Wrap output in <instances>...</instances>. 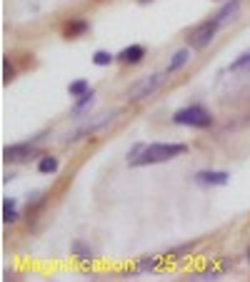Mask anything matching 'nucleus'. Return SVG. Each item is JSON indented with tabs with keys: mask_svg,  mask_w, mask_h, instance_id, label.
I'll return each instance as SVG.
<instances>
[{
	"mask_svg": "<svg viewBox=\"0 0 250 282\" xmlns=\"http://www.w3.org/2000/svg\"><path fill=\"white\" fill-rule=\"evenodd\" d=\"M188 62H190V50H188V48H183V50H178V53L173 55V60L168 62V68H165V73H178L180 68H185Z\"/></svg>",
	"mask_w": 250,
	"mask_h": 282,
	"instance_id": "obj_9",
	"label": "nucleus"
},
{
	"mask_svg": "<svg viewBox=\"0 0 250 282\" xmlns=\"http://www.w3.org/2000/svg\"><path fill=\"white\" fill-rule=\"evenodd\" d=\"M95 102V95H93V90L88 93V95H83V98H78V105L73 107V118H80L83 113H85L88 110V107Z\"/></svg>",
	"mask_w": 250,
	"mask_h": 282,
	"instance_id": "obj_14",
	"label": "nucleus"
},
{
	"mask_svg": "<svg viewBox=\"0 0 250 282\" xmlns=\"http://www.w3.org/2000/svg\"><path fill=\"white\" fill-rule=\"evenodd\" d=\"M155 265H158V260H155V257H143L140 262H138V272H145V270L150 272Z\"/></svg>",
	"mask_w": 250,
	"mask_h": 282,
	"instance_id": "obj_18",
	"label": "nucleus"
},
{
	"mask_svg": "<svg viewBox=\"0 0 250 282\" xmlns=\"http://www.w3.org/2000/svg\"><path fill=\"white\" fill-rule=\"evenodd\" d=\"M228 180H230V175L223 170H200L195 175L198 185H228Z\"/></svg>",
	"mask_w": 250,
	"mask_h": 282,
	"instance_id": "obj_6",
	"label": "nucleus"
},
{
	"mask_svg": "<svg viewBox=\"0 0 250 282\" xmlns=\"http://www.w3.org/2000/svg\"><path fill=\"white\" fill-rule=\"evenodd\" d=\"M160 82H163V75H150V78H143V80H138V82L133 85V88H128L125 98H128V100H143V98H148L150 93H155Z\"/></svg>",
	"mask_w": 250,
	"mask_h": 282,
	"instance_id": "obj_3",
	"label": "nucleus"
},
{
	"mask_svg": "<svg viewBox=\"0 0 250 282\" xmlns=\"http://www.w3.org/2000/svg\"><path fill=\"white\" fill-rule=\"evenodd\" d=\"M73 252H75L78 260H83V262H90V260H93V250H90L85 242H80V240L73 242Z\"/></svg>",
	"mask_w": 250,
	"mask_h": 282,
	"instance_id": "obj_15",
	"label": "nucleus"
},
{
	"mask_svg": "<svg viewBox=\"0 0 250 282\" xmlns=\"http://www.w3.org/2000/svg\"><path fill=\"white\" fill-rule=\"evenodd\" d=\"M113 60H115V55L108 53V50H98L93 55V65H98V68H105V65H110Z\"/></svg>",
	"mask_w": 250,
	"mask_h": 282,
	"instance_id": "obj_17",
	"label": "nucleus"
},
{
	"mask_svg": "<svg viewBox=\"0 0 250 282\" xmlns=\"http://www.w3.org/2000/svg\"><path fill=\"white\" fill-rule=\"evenodd\" d=\"M173 122L175 125H188V127H208L213 122V115L208 113L203 105H188V107H180V110L173 115Z\"/></svg>",
	"mask_w": 250,
	"mask_h": 282,
	"instance_id": "obj_2",
	"label": "nucleus"
},
{
	"mask_svg": "<svg viewBox=\"0 0 250 282\" xmlns=\"http://www.w3.org/2000/svg\"><path fill=\"white\" fill-rule=\"evenodd\" d=\"M188 153V145L183 142H153V145H145L140 150V155L135 160H130L133 167H143V165H155V162H165V160H173Z\"/></svg>",
	"mask_w": 250,
	"mask_h": 282,
	"instance_id": "obj_1",
	"label": "nucleus"
},
{
	"mask_svg": "<svg viewBox=\"0 0 250 282\" xmlns=\"http://www.w3.org/2000/svg\"><path fill=\"white\" fill-rule=\"evenodd\" d=\"M115 115H118V110H113L110 115H103V118H98V120H93V122H85L83 127H78L75 133L70 135V138H65L62 142H70V140H78V138H83V135H90V133H95V130H100V127H105V125H110L113 120H115Z\"/></svg>",
	"mask_w": 250,
	"mask_h": 282,
	"instance_id": "obj_4",
	"label": "nucleus"
},
{
	"mask_svg": "<svg viewBox=\"0 0 250 282\" xmlns=\"http://www.w3.org/2000/svg\"><path fill=\"white\" fill-rule=\"evenodd\" d=\"M68 93H70L73 98H83V95H88V93H90V82H88V78L73 80V82L68 85Z\"/></svg>",
	"mask_w": 250,
	"mask_h": 282,
	"instance_id": "obj_10",
	"label": "nucleus"
},
{
	"mask_svg": "<svg viewBox=\"0 0 250 282\" xmlns=\"http://www.w3.org/2000/svg\"><path fill=\"white\" fill-rule=\"evenodd\" d=\"M15 198H5L3 200V222H15L18 220V210H15Z\"/></svg>",
	"mask_w": 250,
	"mask_h": 282,
	"instance_id": "obj_12",
	"label": "nucleus"
},
{
	"mask_svg": "<svg viewBox=\"0 0 250 282\" xmlns=\"http://www.w3.org/2000/svg\"><path fill=\"white\" fill-rule=\"evenodd\" d=\"M83 33H88V23L85 20H70V23L65 25V38H78V35H83Z\"/></svg>",
	"mask_w": 250,
	"mask_h": 282,
	"instance_id": "obj_11",
	"label": "nucleus"
},
{
	"mask_svg": "<svg viewBox=\"0 0 250 282\" xmlns=\"http://www.w3.org/2000/svg\"><path fill=\"white\" fill-rule=\"evenodd\" d=\"M235 5H238V0H233L230 5H225V8L218 13V20H220V23H223V20H228V18H230V15L235 13Z\"/></svg>",
	"mask_w": 250,
	"mask_h": 282,
	"instance_id": "obj_20",
	"label": "nucleus"
},
{
	"mask_svg": "<svg viewBox=\"0 0 250 282\" xmlns=\"http://www.w3.org/2000/svg\"><path fill=\"white\" fill-rule=\"evenodd\" d=\"M58 167H60V162H58V158H53V155L40 158V162H38V170L45 172V175H53V172H58Z\"/></svg>",
	"mask_w": 250,
	"mask_h": 282,
	"instance_id": "obj_13",
	"label": "nucleus"
},
{
	"mask_svg": "<svg viewBox=\"0 0 250 282\" xmlns=\"http://www.w3.org/2000/svg\"><path fill=\"white\" fill-rule=\"evenodd\" d=\"M218 25H220V20H218V18L210 20V23H203V25L195 30V35H193V48L200 50V48H205V45H210V40H213Z\"/></svg>",
	"mask_w": 250,
	"mask_h": 282,
	"instance_id": "obj_5",
	"label": "nucleus"
},
{
	"mask_svg": "<svg viewBox=\"0 0 250 282\" xmlns=\"http://www.w3.org/2000/svg\"><path fill=\"white\" fill-rule=\"evenodd\" d=\"M240 70H250V53L240 55L238 60H233L228 65V73H240Z\"/></svg>",
	"mask_w": 250,
	"mask_h": 282,
	"instance_id": "obj_16",
	"label": "nucleus"
},
{
	"mask_svg": "<svg viewBox=\"0 0 250 282\" xmlns=\"http://www.w3.org/2000/svg\"><path fill=\"white\" fill-rule=\"evenodd\" d=\"M145 58V48L143 45H130V48H125V50H120L118 55H115V60H120V62H125V65H135V62H140Z\"/></svg>",
	"mask_w": 250,
	"mask_h": 282,
	"instance_id": "obj_8",
	"label": "nucleus"
},
{
	"mask_svg": "<svg viewBox=\"0 0 250 282\" xmlns=\"http://www.w3.org/2000/svg\"><path fill=\"white\" fill-rule=\"evenodd\" d=\"M33 145L35 142H20V145H10V147H5L3 150V160L5 162H18V160H25L30 153H33Z\"/></svg>",
	"mask_w": 250,
	"mask_h": 282,
	"instance_id": "obj_7",
	"label": "nucleus"
},
{
	"mask_svg": "<svg viewBox=\"0 0 250 282\" xmlns=\"http://www.w3.org/2000/svg\"><path fill=\"white\" fill-rule=\"evenodd\" d=\"M248 260H250V247H248Z\"/></svg>",
	"mask_w": 250,
	"mask_h": 282,
	"instance_id": "obj_21",
	"label": "nucleus"
},
{
	"mask_svg": "<svg viewBox=\"0 0 250 282\" xmlns=\"http://www.w3.org/2000/svg\"><path fill=\"white\" fill-rule=\"evenodd\" d=\"M13 75H15V70H13V65H10V60L5 58V60H3V82L8 85V82L13 80Z\"/></svg>",
	"mask_w": 250,
	"mask_h": 282,
	"instance_id": "obj_19",
	"label": "nucleus"
},
{
	"mask_svg": "<svg viewBox=\"0 0 250 282\" xmlns=\"http://www.w3.org/2000/svg\"><path fill=\"white\" fill-rule=\"evenodd\" d=\"M143 3H148V0H143Z\"/></svg>",
	"mask_w": 250,
	"mask_h": 282,
	"instance_id": "obj_22",
	"label": "nucleus"
}]
</instances>
